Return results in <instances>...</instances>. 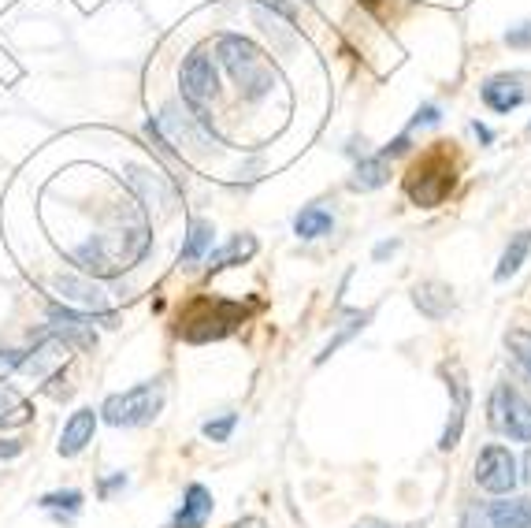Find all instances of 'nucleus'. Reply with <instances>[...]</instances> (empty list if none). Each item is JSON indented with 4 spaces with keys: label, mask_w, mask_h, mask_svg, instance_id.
I'll list each match as a JSON object with an SVG mask.
<instances>
[{
    "label": "nucleus",
    "mask_w": 531,
    "mask_h": 528,
    "mask_svg": "<svg viewBox=\"0 0 531 528\" xmlns=\"http://www.w3.org/2000/svg\"><path fill=\"white\" fill-rule=\"evenodd\" d=\"M517 458L509 454V447L502 443H491V447L480 450L476 458V484L491 495H513L517 491Z\"/></svg>",
    "instance_id": "obj_8"
},
{
    "label": "nucleus",
    "mask_w": 531,
    "mask_h": 528,
    "mask_svg": "<svg viewBox=\"0 0 531 528\" xmlns=\"http://www.w3.org/2000/svg\"><path fill=\"white\" fill-rule=\"evenodd\" d=\"M364 324H368V313H357V317H353V320H350V324H346V328L338 331L335 339H331V343H327V346H324V354L316 357V361H327V357L335 354L338 346H342V343H350V339H353V335H357V331H361V328H364Z\"/></svg>",
    "instance_id": "obj_24"
},
{
    "label": "nucleus",
    "mask_w": 531,
    "mask_h": 528,
    "mask_svg": "<svg viewBox=\"0 0 531 528\" xmlns=\"http://www.w3.org/2000/svg\"><path fill=\"white\" fill-rule=\"evenodd\" d=\"M472 131H476V138H480V142H487V146H491V142H494V134H491V127H483L480 119H476V123H472Z\"/></svg>",
    "instance_id": "obj_30"
},
{
    "label": "nucleus",
    "mask_w": 531,
    "mask_h": 528,
    "mask_svg": "<svg viewBox=\"0 0 531 528\" xmlns=\"http://www.w3.org/2000/svg\"><path fill=\"white\" fill-rule=\"evenodd\" d=\"M413 302H416V309L424 313V317H431V320H442L450 309H454V294H450V287L446 283H420L413 291Z\"/></svg>",
    "instance_id": "obj_15"
},
{
    "label": "nucleus",
    "mask_w": 531,
    "mask_h": 528,
    "mask_svg": "<svg viewBox=\"0 0 531 528\" xmlns=\"http://www.w3.org/2000/svg\"><path fill=\"white\" fill-rule=\"evenodd\" d=\"M234 528H268V521H264V517H242Z\"/></svg>",
    "instance_id": "obj_31"
},
{
    "label": "nucleus",
    "mask_w": 531,
    "mask_h": 528,
    "mask_svg": "<svg viewBox=\"0 0 531 528\" xmlns=\"http://www.w3.org/2000/svg\"><path fill=\"white\" fill-rule=\"evenodd\" d=\"M394 250H398V242H383V246H376V261H383V257Z\"/></svg>",
    "instance_id": "obj_32"
},
{
    "label": "nucleus",
    "mask_w": 531,
    "mask_h": 528,
    "mask_svg": "<svg viewBox=\"0 0 531 528\" xmlns=\"http://www.w3.org/2000/svg\"><path fill=\"white\" fill-rule=\"evenodd\" d=\"M216 56L220 64L231 71L234 86L246 101H264L275 86V67L268 64V56L260 53L257 45L242 34H223L216 41Z\"/></svg>",
    "instance_id": "obj_2"
},
{
    "label": "nucleus",
    "mask_w": 531,
    "mask_h": 528,
    "mask_svg": "<svg viewBox=\"0 0 531 528\" xmlns=\"http://www.w3.org/2000/svg\"><path fill=\"white\" fill-rule=\"evenodd\" d=\"M208 514H212V495L201 484H190L182 495V506L175 514V528H205Z\"/></svg>",
    "instance_id": "obj_14"
},
{
    "label": "nucleus",
    "mask_w": 531,
    "mask_h": 528,
    "mask_svg": "<svg viewBox=\"0 0 531 528\" xmlns=\"http://www.w3.org/2000/svg\"><path fill=\"white\" fill-rule=\"evenodd\" d=\"M420 123H424V127H428V123H439V108H435V105L420 108V112H416V119H413V127H420Z\"/></svg>",
    "instance_id": "obj_27"
},
{
    "label": "nucleus",
    "mask_w": 531,
    "mask_h": 528,
    "mask_svg": "<svg viewBox=\"0 0 531 528\" xmlns=\"http://www.w3.org/2000/svg\"><path fill=\"white\" fill-rule=\"evenodd\" d=\"M130 186L145 198V205H171V183L160 172H145V168H127Z\"/></svg>",
    "instance_id": "obj_16"
},
{
    "label": "nucleus",
    "mask_w": 531,
    "mask_h": 528,
    "mask_svg": "<svg viewBox=\"0 0 531 528\" xmlns=\"http://www.w3.org/2000/svg\"><path fill=\"white\" fill-rule=\"evenodd\" d=\"M387 179H390V160L364 157L350 179V190H379V186H387Z\"/></svg>",
    "instance_id": "obj_20"
},
{
    "label": "nucleus",
    "mask_w": 531,
    "mask_h": 528,
    "mask_svg": "<svg viewBox=\"0 0 531 528\" xmlns=\"http://www.w3.org/2000/svg\"><path fill=\"white\" fill-rule=\"evenodd\" d=\"M353 528H402V525H387V521H376V517H372V521H361V525H353Z\"/></svg>",
    "instance_id": "obj_33"
},
{
    "label": "nucleus",
    "mask_w": 531,
    "mask_h": 528,
    "mask_svg": "<svg viewBox=\"0 0 531 528\" xmlns=\"http://www.w3.org/2000/svg\"><path fill=\"white\" fill-rule=\"evenodd\" d=\"M52 291L56 298H64V305L78 309V313H93V317H112L108 313V294L90 283V279H78V276H56L52 279Z\"/></svg>",
    "instance_id": "obj_10"
},
{
    "label": "nucleus",
    "mask_w": 531,
    "mask_h": 528,
    "mask_svg": "<svg viewBox=\"0 0 531 528\" xmlns=\"http://www.w3.org/2000/svg\"><path fill=\"white\" fill-rule=\"evenodd\" d=\"M164 410V380L138 383L123 395L104 398L101 417L112 428H142V424L156 421V413Z\"/></svg>",
    "instance_id": "obj_4"
},
{
    "label": "nucleus",
    "mask_w": 531,
    "mask_h": 528,
    "mask_svg": "<svg viewBox=\"0 0 531 528\" xmlns=\"http://www.w3.org/2000/svg\"><path fill=\"white\" fill-rule=\"evenodd\" d=\"M71 354V346L60 339V335H49V339H41L34 350H26V354L15 357V369L26 372V376H49L52 369H60Z\"/></svg>",
    "instance_id": "obj_12"
},
{
    "label": "nucleus",
    "mask_w": 531,
    "mask_h": 528,
    "mask_svg": "<svg viewBox=\"0 0 531 528\" xmlns=\"http://www.w3.org/2000/svg\"><path fill=\"white\" fill-rule=\"evenodd\" d=\"M212 235H216V227L208 224V220H190V227H186V242H182V253H179V261H182V264L205 261L208 253H212Z\"/></svg>",
    "instance_id": "obj_17"
},
{
    "label": "nucleus",
    "mask_w": 531,
    "mask_h": 528,
    "mask_svg": "<svg viewBox=\"0 0 531 528\" xmlns=\"http://www.w3.org/2000/svg\"><path fill=\"white\" fill-rule=\"evenodd\" d=\"M19 454H23L19 439H0V458H19Z\"/></svg>",
    "instance_id": "obj_28"
},
{
    "label": "nucleus",
    "mask_w": 531,
    "mask_h": 528,
    "mask_svg": "<svg viewBox=\"0 0 531 528\" xmlns=\"http://www.w3.org/2000/svg\"><path fill=\"white\" fill-rule=\"evenodd\" d=\"M531 253V231H517V235L509 238L506 253H502V261H498V272H494V279H509L520 272V264L528 261Z\"/></svg>",
    "instance_id": "obj_21"
},
{
    "label": "nucleus",
    "mask_w": 531,
    "mask_h": 528,
    "mask_svg": "<svg viewBox=\"0 0 531 528\" xmlns=\"http://www.w3.org/2000/svg\"><path fill=\"white\" fill-rule=\"evenodd\" d=\"M216 93H220L216 64H212V56H208L205 49H194V53L186 56V64H182V101L190 105V112L205 123L208 131H212L208 108L216 101Z\"/></svg>",
    "instance_id": "obj_5"
},
{
    "label": "nucleus",
    "mask_w": 531,
    "mask_h": 528,
    "mask_svg": "<svg viewBox=\"0 0 531 528\" xmlns=\"http://www.w3.org/2000/svg\"><path fill=\"white\" fill-rule=\"evenodd\" d=\"M93 432H97V413L93 410H75L71 421L64 424V436H60V454L64 458H75L86 450V443H93Z\"/></svg>",
    "instance_id": "obj_13"
},
{
    "label": "nucleus",
    "mask_w": 531,
    "mask_h": 528,
    "mask_svg": "<svg viewBox=\"0 0 531 528\" xmlns=\"http://www.w3.org/2000/svg\"><path fill=\"white\" fill-rule=\"evenodd\" d=\"M123 484H127V476H123V473L112 476V480H104V484H101V495H112V491L123 488Z\"/></svg>",
    "instance_id": "obj_29"
},
{
    "label": "nucleus",
    "mask_w": 531,
    "mask_h": 528,
    "mask_svg": "<svg viewBox=\"0 0 531 528\" xmlns=\"http://www.w3.org/2000/svg\"><path fill=\"white\" fill-rule=\"evenodd\" d=\"M41 510H67V514H78V506H82V491H49V495H41L38 502Z\"/></svg>",
    "instance_id": "obj_22"
},
{
    "label": "nucleus",
    "mask_w": 531,
    "mask_h": 528,
    "mask_svg": "<svg viewBox=\"0 0 531 528\" xmlns=\"http://www.w3.org/2000/svg\"><path fill=\"white\" fill-rule=\"evenodd\" d=\"M257 253V238L253 235H234L227 246L208 253V272H220V268H231V264H242Z\"/></svg>",
    "instance_id": "obj_18"
},
{
    "label": "nucleus",
    "mask_w": 531,
    "mask_h": 528,
    "mask_svg": "<svg viewBox=\"0 0 531 528\" xmlns=\"http://www.w3.org/2000/svg\"><path fill=\"white\" fill-rule=\"evenodd\" d=\"M483 105L491 112H513L531 97V86L524 75H494V79L483 82Z\"/></svg>",
    "instance_id": "obj_11"
},
{
    "label": "nucleus",
    "mask_w": 531,
    "mask_h": 528,
    "mask_svg": "<svg viewBox=\"0 0 531 528\" xmlns=\"http://www.w3.org/2000/svg\"><path fill=\"white\" fill-rule=\"evenodd\" d=\"M491 424L502 436L531 443V402L520 391H513L509 383H498L491 395Z\"/></svg>",
    "instance_id": "obj_7"
},
{
    "label": "nucleus",
    "mask_w": 531,
    "mask_h": 528,
    "mask_svg": "<svg viewBox=\"0 0 531 528\" xmlns=\"http://www.w3.org/2000/svg\"><path fill=\"white\" fill-rule=\"evenodd\" d=\"M506 343H509V350H513V357H517L520 365L531 372V331H524V328H513L506 335Z\"/></svg>",
    "instance_id": "obj_23"
},
{
    "label": "nucleus",
    "mask_w": 531,
    "mask_h": 528,
    "mask_svg": "<svg viewBox=\"0 0 531 528\" xmlns=\"http://www.w3.org/2000/svg\"><path fill=\"white\" fill-rule=\"evenodd\" d=\"M405 190H409V198H413L420 209H435V205L454 190V168H450V160L439 157V153H431V157H424L420 164H413V172L405 179Z\"/></svg>",
    "instance_id": "obj_6"
},
{
    "label": "nucleus",
    "mask_w": 531,
    "mask_h": 528,
    "mask_svg": "<svg viewBox=\"0 0 531 528\" xmlns=\"http://www.w3.org/2000/svg\"><path fill=\"white\" fill-rule=\"evenodd\" d=\"M461 528H531V499H506L468 506Z\"/></svg>",
    "instance_id": "obj_9"
},
{
    "label": "nucleus",
    "mask_w": 531,
    "mask_h": 528,
    "mask_svg": "<svg viewBox=\"0 0 531 528\" xmlns=\"http://www.w3.org/2000/svg\"><path fill=\"white\" fill-rule=\"evenodd\" d=\"M149 242H153L149 227H145L138 216H130V220H123L119 227H112L108 235H93L90 242H82L71 257H75V264L82 272L112 279V276H119L123 268L142 261L145 253H149Z\"/></svg>",
    "instance_id": "obj_1"
},
{
    "label": "nucleus",
    "mask_w": 531,
    "mask_h": 528,
    "mask_svg": "<svg viewBox=\"0 0 531 528\" xmlns=\"http://www.w3.org/2000/svg\"><path fill=\"white\" fill-rule=\"evenodd\" d=\"M335 231V216L320 205H309V209H301L294 216V235L298 238H324Z\"/></svg>",
    "instance_id": "obj_19"
},
{
    "label": "nucleus",
    "mask_w": 531,
    "mask_h": 528,
    "mask_svg": "<svg viewBox=\"0 0 531 528\" xmlns=\"http://www.w3.org/2000/svg\"><path fill=\"white\" fill-rule=\"evenodd\" d=\"M506 45H513V49H531V23H520V27L509 30Z\"/></svg>",
    "instance_id": "obj_26"
},
{
    "label": "nucleus",
    "mask_w": 531,
    "mask_h": 528,
    "mask_svg": "<svg viewBox=\"0 0 531 528\" xmlns=\"http://www.w3.org/2000/svg\"><path fill=\"white\" fill-rule=\"evenodd\" d=\"M234 424H238V413H223L220 421H205V428H201V432H205L212 443H227V439H231V432H234Z\"/></svg>",
    "instance_id": "obj_25"
},
{
    "label": "nucleus",
    "mask_w": 531,
    "mask_h": 528,
    "mask_svg": "<svg viewBox=\"0 0 531 528\" xmlns=\"http://www.w3.org/2000/svg\"><path fill=\"white\" fill-rule=\"evenodd\" d=\"M246 320V309L223 298H197L186 313H182V339L186 343H208V339H223L231 335L238 324Z\"/></svg>",
    "instance_id": "obj_3"
}]
</instances>
